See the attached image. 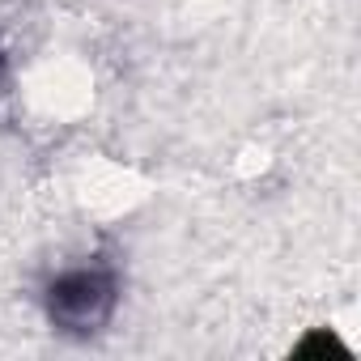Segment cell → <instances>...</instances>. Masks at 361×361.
<instances>
[{
    "mask_svg": "<svg viewBox=\"0 0 361 361\" xmlns=\"http://www.w3.org/2000/svg\"><path fill=\"white\" fill-rule=\"evenodd\" d=\"M47 310L64 331L90 336L98 331L115 310V276L106 268H73L51 281Z\"/></svg>",
    "mask_w": 361,
    "mask_h": 361,
    "instance_id": "6da1fadb",
    "label": "cell"
},
{
    "mask_svg": "<svg viewBox=\"0 0 361 361\" xmlns=\"http://www.w3.org/2000/svg\"><path fill=\"white\" fill-rule=\"evenodd\" d=\"M0 81H5V56H0Z\"/></svg>",
    "mask_w": 361,
    "mask_h": 361,
    "instance_id": "7a4b0ae2",
    "label": "cell"
}]
</instances>
